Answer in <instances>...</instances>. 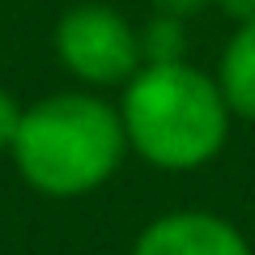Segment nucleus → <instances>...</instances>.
Listing matches in <instances>:
<instances>
[{
  "mask_svg": "<svg viewBox=\"0 0 255 255\" xmlns=\"http://www.w3.org/2000/svg\"><path fill=\"white\" fill-rule=\"evenodd\" d=\"M128 149L157 170H200L221 153L230 136V107L217 77L196 64H140L119 102Z\"/></svg>",
  "mask_w": 255,
  "mask_h": 255,
  "instance_id": "obj_1",
  "label": "nucleus"
},
{
  "mask_svg": "<svg viewBox=\"0 0 255 255\" xmlns=\"http://www.w3.org/2000/svg\"><path fill=\"white\" fill-rule=\"evenodd\" d=\"M13 162L21 179L51 200H77L119 170L128 153L119 107L98 94H51L21 111Z\"/></svg>",
  "mask_w": 255,
  "mask_h": 255,
  "instance_id": "obj_2",
  "label": "nucleus"
},
{
  "mask_svg": "<svg viewBox=\"0 0 255 255\" xmlns=\"http://www.w3.org/2000/svg\"><path fill=\"white\" fill-rule=\"evenodd\" d=\"M55 55L85 85H119L140 73V34L111 4H77L55 26Z\"/></svg>",
  "mask_w": 255,
  "mask_h": 255,
  "instance_id": "obj_3",
  "label": "nucleus"
},
{
  "mask_svg": "<svg viewBox=\"0 0 255 255\" xmlns=\"http://www.w3.org/2000/svg\"><path fill=\"white\" fill-rule=\"evenodd\" d=\"M132 255H255L234 221L200 209L153 217L132 243Z\"/></svg>",
  "mask_w": 255,
  "mask_h": 255,
  "instance_id": "obj_4",
  "label": "nucleus"
},
{
  "mask_svg": "<svg viewBox=\"0 0 255 255\" xmlns=\"http://www.w3.org/2000/svg\"><path fill=\"white\" fill-rule=\"evenodd\" d=\"M217 90L226 98L230 115L255 124V21H243L230 34L217 64Z\"/></svg>",
  "mask_w": 255,
  "mask_h": 255,
  "instance_id": "obj_5",
  "label": "nucleus"
},
{
  "mask_svg": "<svg viewBox=\"0 0 255 255\" xmlns=\"http://www.w3.org/2000/svg\"><path fill=\"white\" fill-rule=\"evenodd\" d=\"M140 34V60L145 64H179L187 55V34H183V17L157 13Z\"/></svg>",
  "mask_w": 255,
  "mask_h": 255,
  "instance_id": "obj_6",
  "label": "nucleus"
},
{
  "mask_svg": "<svg viewBox=\"0 0 255 255\" xmlns=\"http://www.w3.org/2000/svg\"><path fill=\"white\" fill-rule=\"evenodd\" d=\"M21 111H26V107H17V98L0 85V153H4V149H13V136H17V124H21Z\"/></svg>",
  "mask_w": 255,
  "mask_h": 255,
  "instance_id": "obj_7",
  "label": "nucleus"
},
{
  "mask_svg": "<svg viewBox=\"0 0 255 255\" xmlns=\"http://www.w3.org/2000/svg\"><path fill=\"white\" fill-rule=\"evenodd\" d=\"M153 4H157V13H170V17H187V13L204 9L209 0H153Z\"/></svg>",
  "mask_w": 255,
  "mask_h": 255,
  "instance_id": "obj_8",
  "label": "nucleus"
},
{
  "mask_svg": "<svg viewBox=\"0 0 255 255\" xmlns=\"http://www.w3.org/2000/svg\"><path fill=\"white\" fill-rule=\"evenodd\" d=\"M221 9L243 26V21H255V0H221Z\"/></svg>",
  "mask_w": 255,
  "mask_h": 255,
  "instance_id": "obj_9",
  "label": "nucleus"
}]
</instances>
